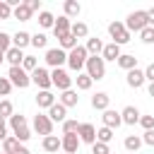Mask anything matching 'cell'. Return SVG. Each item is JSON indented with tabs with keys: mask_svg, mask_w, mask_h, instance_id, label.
I'll use <instances>...</instances> for the list:
<instances>
[{
	"mask_svg": "<svg viewBox=\"0 0 154 154\" xmlns=\"http://www.w3.org/2000/svg\"><path fill=\"white\" fill-rule=\"evenodd\" d=\"M125 24V29L132 34V31H142L144 26H149V19H147V10H135V12H130L128 14V19L123 22Z\"/></svg>",
	"mask_w": 154,
	"mask_h": 154,
	"instance_id": "1",
	"label": "cell"
},
{
	"mask_svg": "<svg viewBox=\"0 0 154 154\" xmlns=\"http://www.w3.org/2000/svg\"><path fill=\"white\" fill-rule=\"evenodd\" d=\"M84 67H87V75H89L94 82H99V79L106 77V63H103L101 55H89L87 63H84Z\"/></svg>",
	"mask_w": 154,
	"mask_h": 154,
	"instance_id": "2",
	"label": "cell"
},
{
	"mask_svg": "<svg viewBox=\"0 0 154 154\" xmlns=\"http://www.w3.org/2000/svg\"><path fill=\"white\" fill-rule=\"evenodd\" d=\"M87 58H89L87 48L77 43V46L67 53V65H70V70H75V72L79 75V72H82V67H84V63H87Z\"/></svg>",
	"mask_w": 154,
	"mask_h": 154,
	"instance_id": "3",
	"label": "cell"
},
{
	"mask_svg": "<svg viewBox=\"0 0 154 154\" xmlns=\"http://www.w3.org/2000/svg\"><path fill=\"white\" fill-rule=\"evenodd\" d=\"M108 34H111V43H116V46H123V43H128L130 41V31L125 29V24L123 22H111L108 24Z\"/></svg>",
	"mask_w": 154,
	"mask_h": 154,
	"instance_id": "4",
	"label": "cell"
},
{
	"mask_svg": "<svg viewBox=\"0 0 154 154\" xmlns=\"http://www.w3.org/2000/svg\"><path fill=\"white\" fill-rule=\"evenodd\" d=\"M7 79L12 82V87H19V89H26V87L31 84V77H29V72H24V70H22V65H14V67H10V72H7Z\"/></svg>",
	"mask_w": 154,
	"mask_h": 154,
	"instance_id": "5",
	"label": "cell"
},
{
	"mask_svg": "<svg viewBox=\"0 0 154 154\" xmlns=\"http://www.w3.org/2000/svg\"><path fill=\"white\" fill-rule=\"evenodd\" d=\"M51 84H53L55 89H60V91H67V89L72 87V77H70L63 67H55V70L51 72Z\"/></svg>",
	"mask_w": 154,
	"mask_h": 154,
	"instance_id": "6",
	"label": "cell"
},
{
	"mask_svg": "<svg viewBox=\"0 0 154 154\" xmlns=\"http://www.w3.org/2000/svg\"><path fill=\"white\" fill-rule=\"evenodd\" d=\"M29 77H31V82H34L41 91H51V87H53V84H51V72H48L46 67H36Z\"/></svg>",
	"mask_w": 154,
	"mask_h": 154,
	"instance_id": "7",
	"label": "cell"
},
{
	"mask_svg": "<svg viewBox=\"0 0 154 154\" xmlns=\"http://www.w3.org/2000/svg\"><path fill=\"white\" fill-rule=\"evenodd\" d=\"M31 128H34V132H38V135H43V137L53 135V123H51V118L43 116V113H36V116H34Z\"/></svg>",
	"mask_w": 154,
	"mask_h": 154,
	"instance_id": "8",
	"label": "cell"
},
{
	"mask_svg": "<svg viewBox=\"0 0 154 154\" xmlns=\"http://www.w3.org/2000/svg\"><path fill=\"white\" fill-rule=\"evenodd\" d=\"M46 63L55 70V67H63L65 63H67V53L63 51V48H48L46 51Z\"/></svg>",
	"mask_w": 154,
	"mask_h": 154,
	"instance_id": "9",
	"label": "cell"
},
{
	"mask_svg": "<svg viewBox=\"0 0 154 154\" xmlns=\"http://www.w3.org/2000/svg\"><path fill=\"white\" fill-rule=\"evenodd\" d=\"M77 137L79 142H87V144H94L96 142V128L91 123H79V130H77Z\"/></svg>",
	"mask_w": 154,
	"mask_h": 154,
	"instance_id": "10",
	"label": "cell"
},
{
	"mask_svg": "<svg viewBox=\"0 0 154 154\" xmlns=\"http://www.w3.org/2000/svg\"><path fill=\"white\" fill-rule=\"evenodd\" d=\"M101 120H103V128H111V130H116L118 125H123L120 111H113V108H106L103 116H101Z\"/></svg>",
	"mask_w": 154,
	"mask_h": 154,
	"instance_id": "11",
	"label": "cell"
},
{
	"mask_svg": "<svg viewBox=\"0 0 154 154\" xmlns=\"http://www.w3.org/2000/svg\"><path fill=\"white\" fill-rule=\"evenodd\" d=\"M79 137L77 135H63L60 137V149L65 152V154H77V149H79Z\"/></svg>",
	"mask_w": 154,
	"mask_h": 154,
	"instance_id": "12",
	"label": "cell"
},
{
	"mask_svg": "<svg viewBox=\"0 0 154 154\" xmlns=\"http://www.w3.org/2000/svg\"><path fill=\"white\" fill-rule=\"evenodd\" d=\"M125 82H128V87H132V89H140V87L144 84V70H140V67L130 70V72H128V77H125Z\"/></svg>",
	"mask_w": 154,
	"mask_h": 154,
	"instance_id": "13",
	"label": "cell"
},
{
	"mask_svg": "<svg viewBox=\"0 0 154 154\" xmlns=\"http://www.w3.org/2000/svg\"><path fill=\"white\" fill-rule=\"evenodd\" d=\"M48 118H51V123H63V120L67 118V108L55 101V103L48 108Z\"/></svg>",
	"mask_w": 154,
	"mask_h": 154,
	"instance_id": "14",
	"label": "cell"
},
{
	"mask_svg": "<svg viewBox=\"0 0 154 154\" xmlns=\"http://www.w3.org/2000/svg\"><path fill=\"white\" fill-rule=\"evenodd\" d=\"M70 19L63 14V17H58L55 19V24H53V34H55V38H60V36H65V34H70Z\"/></svg>",
	"mask_w": 154,
	"mask_h": 154,
	"instance_id": "15",
	"label": "cell"
},
{
	"mask_svg": "<svg viewBox=\"0 0 154 154\" xmlns=\"http://www.w3.org/2000/svg\"><path fill=\"white\" fill-rule=\"evenodd\" d=\"M108 103H111V96H108L106 91H96V94L91 96V108H96V111H106Z\"/></svg>",
	"mask_w": 154,
	"mask_h": 154,
	"instance_id": "16",
	"label": "cell"
},
{
	"mask_svg": "<svg viewBox=\"0 0 154 154\" xmlns=\"http://www.w3.org/2000/svg\"><path fill=\"white\" fill-rule=\"evenodd\" d=\"M120 118H123L125 125H135V123H140V111H137L135 106H125V108L120 111Z\"/></svg>",
	"mask_w": 154,
	"mask_h": 154,
	"instance_id": "17",
	"label": "cell"
},
{
	"mask_svg": "<svg viewBox=\"0 0 154 154\" xmlns=\"http://www.w3.org/2000/svg\"><path fill=\"white\" fill-rule=\"evenodd\" d=\"M101 58H103V63H106V60H113V63H116V60L120 58V46H116V43H106L103 51H101Z\"/></svg>",
	"mask_w": 154,
	"mask_h": 154,
	"instance_id": "18",
	"label": "cell"
},
{
	"mask_svg": "<svg viewBox=\"0 0 154 154\" xmlns=\"http://www.w3.org/2000/svg\"><path fill=\"white\" fill-rule=\"evenodd\" d=\"M116 63H118V67H123L125 72H130V70H135V67H137V58H135V55H130V53H120V58H118Z\"/></svg>",
	"mask_w": 154,
	"mask_h": 154,
	"instance_id": "19",
	"label": "cell"
},
{
	"mask_svg": "<svg viewBox=\"0 0 154 154\" xmlns=\"http://www.w3.org/2000/svg\"><path fill=\"white\" fill-rule=\"evenodd\" d=\"M58 103H63L65 108H72V106H77L79 103V96H77V91L75 89H67V91H63L60 94V101Z\"/></svg>",
	"mask_w": 154,
	"mask_h": 154,
	"instance_id": "20",
	"label": "cell"
},
{
	"mask_svg": "<svg viewBox=\"0 0 154 154\" xmlns=\"http://www.w3.org/2000/svg\"><path fill=\"white\" fill-rule=\"evenodd\" d=\"M41 147H43V152H48V154H55V152L60 149V137H58V135H48V137H43Z\"/></svg>",
	"mask_w": 154,
	"mask_h": 154,
	"instance_id": "21",
	"label": "cell"
},
{
	"mask_svg": "<svg viewBox=\"0 0 154 154\" xmlns=\"http://www.w3.org/2000/svg\"><path fill=\"white\" fill-rule=\"evenodd\" d=\"M19 147H22V142H19L14 135H7V137L2 140V152H5V154H17Z\"/></svg>",
	"mask_w": 154,
	"mask_h": 154,
	"instance_id": "22",
	"label": "cell"
},
{
	"mask_svg": "<svg viewBox=\"0 0 154 154\" xmlns=\"http://www.w3.org/2000/svg\"><path fill=\"white\" fill-rule=\"evenodd\" d=\"M31 14H34V12L26 7V2H22V5H17V7L12 10V17H14V19H19V22H29V19H31Z\"/></svg>",
	"mask_w": 154,
	"mask_h": 154,
	"instance_id": "23",
	"label": "cell"
},
{
	"mask_svg": "<svg viewBox=\"0 0 154 154\" xmlns=\"http://www.w3.org/2000/svg\"><path fill=\"white\" fill-rule=\"evenodd\" d=\"M29 43H31V34H26V31H17V34L12 36V46H14V48H19V51H22V48H26Z\"/></svg>",
	"mask_w": 154,
	"mask_h": 154,
	"instance_id": "24",
	"label": "cell"
},
{
	"mask_svg": "<svg viewBox=\"0 0 154 154\" xmlns=\"http://www.w3.org/2000/svg\"><path fill=\"white\" fill-rule=\"evenodd\" d=\"M5 60L10 63V67H14V65H22V60H24V53H22L19 48H14V46H12V48L5 53Z\"/></svg>",
	"mask_w": 154,
	"mask_h": 154,
	"instance_id": "25",
	"label": "cell"
},
{
	"mask_svg": "<svg viewBox=\"0 0 154 154\" xmlns=\"http://www.w3.org/2000/svg\"><path fill=\"white\" fill-rule=\"evenodd\" d=\"M36 103H38V108H51V106L55 103L53 91H38V94H36Z\"/></svg>",
	"mask_w": 154,
	"mask_h": 154,
	"instance_id": "26",
	"label": "cell"
},
{
	"mask_svg": "<svg viewBox=\"0 0 154 154\" xmlns=\"http://www.w3.org/2000/svg\"><path fill=\"white\" fill-rule=\"evenodd\" d=\"M123 144H125V149H128V154H137V149L142 147V137H137V135H128Z\"/></svg>",
	"mask_w": 154,
	"mask_h": 154,
	"instance_id": "27",
	"label": "cell"
},
{
	"mask_svg": "<svg viewBox=\"0 0 154 154\" xmlns=\"http://www.w3.org/2000/svg\"><path fill=\"white\" fill-rule=\"evenodd\" d=\"M63 10H65V17L70 19V17H77V14L82 12V5H79L77 0H65V5H63Z\"/></svg>",
	"mask_w": 154,
	"mask_h": 154,
	"instance_id": "28",
	"label": "cell"
},
{
	"mask_svg": "<svg viewBox=\"0 0 154 154\" xmlns=\"http://www.w3.org/2000/svg\"><path fill=\"white\" fill-rule=\"evenodd\" d=\"M70 34H72L75 38H84V36L89 34V26H87L84 22H72V24H70Z\"/></svg>",
	"mask_w": 154,
	"mask_h": 154,
	"instance_id": "29",
	"label": "cell"
},
{
	"mask_svg": "<svg viewBox=\"0 0 154 154\" xmlns=\"http://www.w3.org/2000/svg\"><path fill=\"white\" fill-rule=\"evenodd\" d=\"M87 53L89 55H99L101 51H103V43H101V38H96V36H91V38H87Z\"/></svg>",
	"mask_w": 154,
	"mask_h": 154,
	"instance_id": "30",
	"label": "cell"
},
{
	"mask_svg": "<svg viewBox=\"0 0 154 154\" xmlns=\"http://www.w3.org/2000/svg\"><path fill=\"white\" fill-rule=\"evenodd\" d=\"M53 24H55V17H53L48 10H41V12H38V26H43V29H53Z\"/></svg>",
	"mask_w": 154,
	"mask_h": 154,
	"instance_id": "31",
	"label": "cell"
},
{
	"mask_svg": "<svg viewBox=\"0 0 154 154\" xmlns=\"http://www.w3.org/2000/svg\"><path fill=\"white\" fill-rule=\"evenodd\" d=\"M75 82H77V89H79V91H87V89H91V84H94V79H91L87 72H79V75L75 77Z\"/></svg>",
	"mask_w": 154,
	"mask_h": 154,
	"instance_id": "32",
	"label": "cell"
},
{
	"mask_svg": "<svg viewBox=\"0 0 154 154\" xmlns=\"http://www.w3.org/2000/svg\"><path fill=\"white\" fill-rule=\"evenodd\" d=\"M58 43H60V48H63V51H72V48L77 46V38H75L72 34H65V36H60V38H58Z\"/></svg>",
	"mask_w": 154,
	"mask_h": 154,
	"instance_id": "33",
	"label": "cell"
},
{
	"mask_svg": "<svg viewBox=\"0 0 154 154\" xmlns=\"http://www.w3.org/2000/svg\"><path fill=\"white\" fill-rule=\"evenodd\" d=\"M77 130H79V123L77 120H72V118H65L63 120V135H77Z\"/></svg>",
	"mask_w": 154,
	"mask_h": 154,
	"instance_id": "34",
	"label": "cell"
},
{
	"mask_svg": "<svg viewBox=\"0 0 154 154\" xmlns=\"http://www.w3.org/2000/svg\"><path fill=\"white\" fill-rule=\"evenodd\" d=\"M111 140H113V130H111V128H99V130H96V142L108 144Z\"/></svg>",
	"mask_w": 154,
	"mask_h": 154,
	"instance_id": "35",
	"label": "cell"
},
{
	"mask_svg": "<svg viewBox=\"0 0 154 154\" xmlns=\"http://www.w3.org/2000/svg\"><path fill=\"white\" fill-rule=\"evenodd\" d=\"M14 116V106L10 99H2L0 101V118H12Z\"/></svg>",
	"mask_w": 154,
	"mask_h": 154,
	"instance_id": "36",
	"label": "cell"
},
{
	"mask_svg": "<svg viewBox=\"0 0 154 154\" xmlns=\"http://www.w3.org/2000/svg\"><path fill=\"white\" fill-rule=\"evenodd\" d=\"M36 67H38V60H36L34 55H24V60H22V70L31 75V72H34Z\"/></svg>",
	"mask_w": 154,
	"mask_h": 154,
	"instance_id": "37",
	"label": "cell"
},
{
	"mask_svg": "<svg viewBox=\"0 0 154 154\" xmlns=\"http://www.w3.org/2000/svg\"><path fill=\"white\" fill-rule=\"evenodd\" d=\"M140 41L147 43V46H152V43H154V26H144V29L140 31Z\"/></svg>",
	"mask_w": 154,
	"mask_h": 154,
	"instance_id": "38",
	"label": "cell"
},
{
	"mask_svg": "<svg viewBox=\"0 0 154 154\" xmlns=\"http://www.w3.org/2000/svg\"><path fill=\"white\" fill-rule=\"evenodd\" d=\"M10 48H12V36L5 34V31H0V55H5Z\"/></svg>",
	"mask_w": 154,
	"mask_h": 154,
	"instance_id": "39",
	"label": "cell"
},
{
	"mask_svg": "<svg viewBox=\"0 0 154 154\" xmlns=\"http://www.w3.org/2000/svg\"><path fill=\"white\" fill-rule=\"evenodd\" d=\"M46 43H48V36H46V34L36 31V34L31 36V46H34V48H46Z\"/></svg>",
	"mask_w": 154,
	"mask_h": 154,
	"instance_id": "40",
	"label": "cell"
},
{
	"mask_svg": "<svg viewBox=\"0 0 154 154\" xmlns=\"http://www.w3.org/2000/svg\"><path fill=\"white\" fill-rule=\"evenodd\" d=\"M12 135L19 140V142H26L29 137H31V130H29V125H22V128H17V130H12Z\"/></svg>",
	"mask_w": 154,
	"mask_h": 154,
	"instance_id": "41",
	"label": "cell"
},
{
	"mask_svg": "<svg viewBox=\"0 0 154 154\" xmlns=\"http://www.w3.org/2000/svg\"><path fill=\"white\" fill-rule=\"evenodd\" d=\"M22 125H26V118H24L22 113H14V116L10 118V128L17 130V128H22Z\"/></svg>",
	"mask_w": 154,
	"mask_h": 154,
	"instance_id": "42",
	"label": "cell"
},
{
	"mask_svg": "<svg viewBox=\"0 0 154 154\" xmlns=\"http://www.w3.org/2000/svg\"><path fill=\"white\" fill-rule=\"evenodd\" d=\"M10 91H12V82L7 77H0V96H10Z\"/></svg>",
	"mask_w": 154,
	"mask_h": 154,
	"instance_id": "43",
	"label": "cell"
},
{
	"mask_svg": "<svg viewBox=\"0 0 154 154\" xmlns=\"http://www.w3.org/2000/svg\"><path fill=\"white\" fill-rule=\"evenodd\" d=\"M140 125L144 130H154V116H140Z\"/></svg>",
	"mask_w": 154,
	"mask_h": 154,
	"instance_id": "44",
	"label": "cell"
},
{
	"mask_svg": "<svg viewBox=\"0 0 154 154\" xmlns=\"http://www.w3.org/2000/svg\"><path fill=\"white\" fill-rule=\"evenodd\" d=\"M91 154H111V149H108V144L94 142V144H91Z\"/></svg>",
	"mask_w": 154,
	"mask_h": 154,
	"instance_id": "45",
	"label": "cell"
},
{
	"mask_svg": "<svg viewBox=\"0 0 154 154\" xmlns=\"http://www.w3.org/2000/svg\"><path fill=\"white\" fill-rule=\"evenodd\" d=\"M10 17H12V7L5 0H0V19H10Z\"/></svg>",
	"mask_w": 154,
	"mask_h": 154,
	"instance_id": "46",
	"label": "cell"
},
{
	"mask_svg": "<svg viewBox=\"0 0 154 154\" xmlns=\"http://www.w3.org/2000/svg\"><path fill=\"white\" fill-rule=\"evenodd\" d=\"M142 144L154 147V130H144V135H142Z\"/></svg>",
	"mask_w": 154,
	"mask_h": 154,
	"instance_id": "47",
	"label": "cell"
},
{
	"mask_svg": "<svg viewBox=\"0 0 154 154\" xmlns=\"http://www.w3.org/2000/svg\"><path fill=\"white\" fill-rule=\"evenodd\" d=\"M144 82H154V63H149L144 67Z\"/></svg>",
	"mask_w": 154,
	"mask_h": 154,
	"instance_id": "48",
	"label": "cell"
},
{
	"mask_svg": "<svg viewBox=\"0 0 154 154\" xmlns=\"http://www.w3.org/2000/svg\"><path fill=\"white\" fill-rule=\"evenodd\" d=\"M7 137V123H5V118H0V142Z\"/></svg>",
	"mask_w": 154,
	"mask_h": 154,
	"instance_id": "49",
	"label": "cell"
},
{
	"mask_svg": "<svg viewBox=\"0 0 154 154\" xmlns=\"http://www.w3.org/2000/svg\"><path fill=\"white\" fill-rule=\"evenodd\" d=\"M26 7H29L31 12H36V10H41V0H29V2H26Z\"/></svg>",
	"mask_w": 154,
	"mask_h": 154,
	"instance_id": "50",
	"label": "cell"
},
{
	"mask_svg": "<svg viewBox=\"0 0 154 154\" xmlns=\"http://www.w3.org/2000/svg\"><path fill=\"white\" fill-rule=\"evenodd\" d=\"M147 19H149V26H154V7L147 10Z\"/></svg>",
	"mask_w": 154,
	"mask_h": 154,
	"instance_id": "51",
	"label": "cell"
},
{
	"mask_svg": "<svg viewBox=\"0 0 154 154\" xmlns=\"http://www.w3.org/2000/svg\"><path fill=\"white\" fill-rule=\"evenodd\" d=\"M17 154H31V152H29V149H26V147H24V144H22V147H19V152H17Z\"/></svg>",
	"mask_w": 154,
	"mask_h": 154,
	"instance_id": "52",
	"label": "cell"
},
{
	"mask_svg": "<svg viewBox=\"0 0 154 154\" xmlns=\"http://www.w3.org/2000/svg\"><path fill=\"white\" fill-rule=\"evenodd\" d=\"M149 96H154V82H149Z\"/></svg>",
	"mask_w": 154,
	"mask_h": 154,
	"instance_id": "53",
	"label": "cell"
},
{
	"mask_svg": "<svg viewBox=\"0 0 154 154\" xmlns=\"http://www.w3.org/2000/svg\"><path fill=\"white\" fill-rule=\"evenodd\" d=\"M2 60H5V55H0V63H2Z\"/></svg>",
	"mask_w": 154,
	"mask_h": 154,
	"instance_id": "54",
	"label": "cell"
},
{
	"mask_svg": "<svg viewBox=\"0 0 154 154\" xmlns=\"http://www.w3.org/2000/svg\"><path fill=\"white\" fill-rule=\"evenodd\" d=\"M2 154H5V152H2Z\"/></svg>",
	"mask_w": 154,
	"mask_h": 154,
	"instance_id": "55",
	"label": "cell"
}]
</instances>
